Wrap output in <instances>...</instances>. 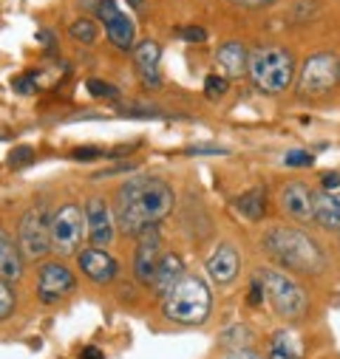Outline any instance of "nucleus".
<instances>
[{
	"instance_id": "f257e3e1",
	"label": "nucleus",
	"mask_w": 340,
	"mask_h": 359,
	"mask_svg": "<svg viewBox=\"0 0 340 359\" xmlns=\"http://www.w3.org/2000/svg\"><path fill=\"white\" fill-rule=\"evenodd\" d=\"M174 210V190L162 178H131L117 190V224L125 235H139Z\"/></svg>"
},
{
	"instance_id": "f03ea898",
	"label": "nucleus",
	"mask_w": 340,
	"mask_h": 359,
	"mask_svg": "<svg viewBox=\"0 0 340 359\" xmlns=\"http://www.w3.org/2000/svg\"><path fill=\"white\" fill-rule=\"evenodd\" d=\"M264 249L289 272H301V275H320L326 269V255L320 249V243L301 232V229H289V226H275L264 235Z\"/></svg>"
},
{
	"instance_id": "7ed1b4c3",
	"label": "nucleus",
	"mask_w": 340,
	"mask_h": 359,
	"mask_svg": "<svg viewBox=\"0 0 340 359\" xmlns=\"http://www.w3.org/2000/svg\"><path fill=\"white\" fill-rule=\"evenodd\" d=\"M247 74L261 94H281L295 79V57L284 46H261L249 54Z\"/></svg>"
},
{
	"instance_id": "20e7f679",
	"label": "nucleus",
	"mask_w": 340,
	"mask_h": 359,
	"mask_svg": "<svg viewBox=\"0 0 340 359\" xmlns=\"http://www.w3.org/2000/svg\"><path fill=\"white\" fill-rule=\"evenodd\" d=\"M210 306H213L210 289L196 275H185L164 294V317L179 325H202L210 317Z\"/></svg>"
},
{
	"instance_id": "39448f33",
	"label": "nucleus",
	"mask_w": 340,
	"mask_h": 359,
	"mask_svg": "<svg viewBox=\"0 0 340 359\" xmlns=\"http://www.w3.org/2000/svg\"><path fill=\"white\" fill-rule=\"evenodd\" d=\"M259 280H261L264 294H267V300L278 317L298 320L306 311V294L287 272H281V269H261Z\"/></svg>"
},
{
	"instance_id": "423d86ee",
	"label": "nucleus",
	"mask_w": 340,
	"mask_h": 359,
	"mask_svg": "<svg viewBox=\"0 0 340 359\" xmlns=\"http://www.w3.org/2000/svg\"><path fill=\"white\" fill-rule=\"evenodd\" d=\"M340 82V60L332 51H318L306 57L298 74V91L306 100H320Z\"/></svg>"
},
{
	"instance_id": "0eeeda50",
	"label": "nucleus",
	"mask_w": 340,
	"mask_h": 359,
	"mask_svg": "<svg viewBox=\"0 0 340 359\" xmlns=\"http://www.w3.org/2000/svg\"><path fill=\"white\" fill-rule=\"evenodd\" d=\"M85 232H89V221H85V210L77 204H65L51 215V249L57 255H74Z\"/></svg>"
},
{
	"instance_id": "6e6552de",
	"label": "nucleus",
	"mask_w": 340,
	"mask_h": 359,
	"mask_svg": "<svg viewBox=\"0 0 340 359\" xmlns=\"http://www.w3.org/2000/svg\"><path fill=\"white\" fill-rule=\"evenodd\" d=\"M20 252L23 257H43L51 249V215L46 204L26 210L20 218Z\"/></svg>"
},
{
	"instance_id": "1a4fd4ad",
	"label": "nucleus",
	"mask_w": 340,
	"mask_h": 359,
	"mask_svg": "<svg viewBox=\"0 0 340 359\" xmlns=\"http://www.w3.org/2000/svg\"><path fill=\"white\" fill-rule=\"evenodd\" d=\"M139 246H136V257H133V275L139 283H153L156 278V266L162 260V241H159V229L156 224L145 226L139 235Z\"/></svg>"
},
{
	"instance_id": "9d476101",
	"label": "nucleus",
	"mask_w": 340,
	"mask_h": 359,
	"mask_svg": "<svg viewBox=\"0 0 340 359\" xmlns=\"http://www.w3.org/2000/svg\"><path fill=\"white\" fill-rule=\"evenodd\" d=\"M74 292V275L68 272V269L63 263H43L40 266V272H37V294L43 303H57L63 297H68Z\"/></svg>"
},
{
	"instance_id": "9b49d317",
	"label": "nucleus",
	"mask_w": 340,
	"mask_h": 359,
	"mask_svg": "<svg viewBox=\"0 0 340 359\" xmlns=\"http://www.w3.org/2000/svg\"><path fill=\"white\" fill-rule=\"evenodd\" d=\"M97 12H100V20H103V26L108 32V40L122 51L133 48V23H131V18H125L119 12L117 0H100Z\"/></svg>"
},
{
	"instance_id": "f8f14e48",
	"label": "nucleus",
	"mask_w": 340,
	"mask_h": 359,
	"mask_svg": "<svg viewBox=\"0 0 340 359\" xmlns=\"http://www.w3.org/2000/svg\"><path fill=\"white\" fill-rule=\"evenodd\" d=\"M281 210L295 218V221H312L315 218V193L303 184V182H289L284 184L281 196H278Z\"/></svg>"
},
{
	"instance_id": "ddd939ff",
	"label": "nucleus",
	"mask_w": 340,
	"mask_h": 359,
	"mask_svg": "<svg viewBox=\"0 0 340 359\" xmlns=\"http://www.w3.org/2000/svg\"><path fill=\"white\" fill-rule=\"evenodd\" d=\"M79 260V269H82V275L94 280V283H111L117 278V260L105 252V249H97V246H89V249H82L77 255Z\"/></svg>"
},
{
	"instance_id": "4468645a",
	"label": "nucleus",
	"mask_w": 340,
	"mask_h": 359,
	"mask_svg": "<svg viewBox=\"0 0 340 359\" xmlns=\"http://www.w3.org/2000/svg\"><path fill=\"white\" fill-rule=\"evenodd\" d=\"M85 221H89V238H91V243L97 249L111 243L114 218H111V210H108L105 198H91L89 204H85Z\"/></svg>"
},
{
	"instance_id": "2eb2a0df",
	"label": "nucleus",
	"mask_w": 340,
	"mask_h": 359,
	"mask_svg": "<svg viewBox=\"0 0 340 359\" xmlns=\"http://www.w3.org/2000/svg\"><path fill=\"white\" fill-rule=\"evenodd\" d=\"M238 269H241V255L230 243L216 246V252L207 257V275H210L213 283H230V280H235Z\"/></svg>"
},
{
	"instance_id": "dca6fc26",
	"label": "nucleus",
	"mask_w": 340,
	"mask_h": 359,
	"mask_svg": "<svg viewBox=\"0 0 340 359\" xmlns=\"http://www.w3.org/2000/svg\"><path fill=\"white\" fill-rule=\"evenodd\" d=\"M159 57L162 48L156 40H142L133 46V65L148 88H159Z\"/></svg>"
},
{
	"instance_id": "f3484780",
	"label": "nucleus",
	"mask_w": 340,
	"mask_h": 359,
	"mask_svg": "<svg viewBox=\"0 0 340 359\" xmlns=\"http://www.w3.org/2000/svg\"><path fill=\"white\" fill-rule=\"evenodd\" d=\"M216 60L224 71V76H244L247 68H249V51L241 40H227L218 46L216 51Z\"/></svg>"
},
{
	"instance_id": "a211bd4d",
	"label": "nucleus",
	"mask_w": 340,
	"mask_h": 359,
	"mask_svg": "<svg viewBox=\"0 0 340 359\" xmlns=\"http://www.w3.org/2000/svg\"><path fill=\"white\" fill-rule=\"evenodd\" d=\"M182 278H185V263H182V257L174 255V252L162 255V260H159V266H156V278H153L156 294H167Z\"/></svg>"
},
{
	"instance_id": "6ab92c4d",
	"label": "nucleus",
	"mask_w": 340,
	"mask_h": 359,
	"mask_svg": "<svg viewBox=\"0 0 340 359\" xmlns=\"http://www.w3.org/2000/svg\"><path fill=\"white\" fill-rule=\"evenodd\" d=\"M20 275H23V252H20V243H15L9 232L0 229V278H4V280H15Z\"/></svg>"
},
{
	"instance_id": "aec40b11",
	"label": "nucleus",
	"mask_w": 340,
	"mask_h": 359,
	"mask_svg": "<svg viewBox=\"0 0 340 359\" xmlns=\"http://www.w3.org/2000/svg\"><path fill=\"white\" fill-rule=\"evenodd\" d=\"M315 221L323 229H340V190L315 193Z\"/></svg>"
},
{
	"instance_id": "412c9836",
	"label": "nucleus",
	"mask_w": 340,
	"mask_h": 359,
	"mask_svg": "<svg viewBox=\"0 0 340 359\" xmlns=\"http://www.w3.org/2000/svg\"><path fill=\"white\" fill-rule=\"evenodd\" d=\"M233 207H235L247 221H261L264 212H267V190H264V187H252V190L241 193V196L233 201Z\"/></svg>"
},
{
	"instance_id": "4be33fe9",
	"label": "nucleus",
	"mask_w": 340,
	"mask_h": 359,
	"mask_svg": "<svg viewBox=\"0 0 340 359\" xmlns=\"http://www.w3.org/2000/svg\"><path fill=\"white\" fill-rule=\"evenodd\" d=\"M270 359H301V351H298V345L292 342V334H287V331L273 334Z\"/></svg>"
},
{
	"instance_id": "5701e85b",
	"label": "nucleus",
	"mask_w": 340,
	"mask_h": 359,
	"mask_svg": "<svg viewBox=\"0 0 340 359\" xmlns=\"http://www.w3.org/2000/svg\"><path fill=\"white\" fill-rule=\"evenodd\" d=\"M68 34H71L74 40L85 43V46H91V43L97 40V26H94L91 20H74L71 29H68Z\"/></svg>"
},
{
	"instance_id": "b1692460",
	"label": "nucleus",
	"mask_w": 340,
	"mask_h": 359,
	"mask_svg": "<svg viewBox=\"0 0 340 359\" xmlns=\"http://www.w3.org/2000/svg\"><path fill=\"white\" fill-rule=\"evenodd\" d=\"M227 91H230V88H227V76L210 74V76L204 79V97H207V100H221Z\"/></svg>"
},
{
	"instance_id": "393cba45",
	"label": "nucleus",
	"mask_w": 340,
	"mask_h": 359,
	"mask_svg": "<svg viewBox=\"0 0 340 359\" xmlns=\"http://www.w3.org/2000/svg\"><path fill=\"white\" fill-rule=\"evenodd\" d=\"M12 309H15V294H12L9 283L0 278V323H4V320L12 314Z\"/></svg>"
},
{
	"instance_id": "a878e982",
	"label": "nucleus",
	"mask_w": 340,
	"mask_h": 359,
	"mask_svg": "<svg viewBox=\"0 0 340 359\" xmlns=\"http://www.w3.org/2000/svg\"><path fill=\"white\" fill-rule=\"evenodd\" d=\"M284 164L287 167H312L315 164V156L309 150H289L284 156Z\"/></svg>"
},
{
	"instance_id": "bb28decb",
	"label": "nucleus",
	"mask_w": 340,
	"mask_h": 359,
	"mask_svg": "<svg viewBox=\"0 0 340 359\" xmlns=\"http://www.w3.org/2000/svg\"><path fill=\"white\" fill-rule=\"evenodd\" d=\"M89 91H91V97H105V100H117L119 97L117 88L103 82V79H89Z\"/></svg>"
},
{
	"instance_id": "cd10ccee",
	"label": "nucleus",
	"mask_w": 340,
	"mask_h": 359,
	"mask_svg": "<svg viewBox=\"0 0 340 359\" xmlns=\"http://www.w3.org/2000/svg\"><path fill=\"white\" fill-rule=\"evenodd\" d=\"M29 161H34V150H32L29 144L15 147L12 156H9V167H12V170H18V167H23V164H29Z\"/></svg>"
},
{
	"instance_id": "c85d7f7f",
	"label": "nucleus",
	"mask_w": 340,
	"mask_h": 359,
	"mask_svg": "<svg viewBox=\"0 0 340 359\" xmlns=\"http://www.w3.org/2000/svg\"><path fill=\"white\" fill-rule=\"evenodd\" d=\"M15 91H18V94H34V91H37V79H34V74H23V76H18V79H15Z\"/></svg>"
},
{
	"instance_id": "c756f323",
	"label": "nucleus",
	"mask_w": 340,
	"mask_h": 359,
	"mask_svg": "<svg viewBox=\"0 0 340 359\" xmlns=\"http://www.w3.org/2000/svg\"><path fill=\"white\" fill-rule=\"evenodd\" d=\"M179 37L188 40V43H204L207 40V32L202 26H188V29H179Z\"/></svg>"
},
{
	"instance_id": "7c9ffc66",
	"label": "nucleus",
	"mask_w": 340,
	"mask_h": 359,
	"mask_svg": "<svg viewBox=\"0 0 340 359\" xmlns=\"http://www.w3.org/2000/svg\"><path fill=\"white\" fill-rule=\"evenodd\" d=\"M100 156H103L100 147H77V150L71 153V158H77V161H94V158H100Z\"/></svg>"
},
{
	"instance_id": "2f4dec72",
	"label": "nucleus",
	"mask_w": 340,
	"mask_h": 359,
	"mask_svg": "<svg viewBox=\"0 0 340 359\" xmlns=\"http://www.w3.org/2000/svg\"><path fill=\"white\" fill-rule=\"evenodd\" d=\"M320 190H340V172L337 170L320 175Z\"/></svg>"
},
{
	"instance_id": "473e14b6",
	"label": "nucleus",
	"mask_w": 340,
	"mask_h": 359,
	"mask_svg": "<svg viewBox=\"0 0 340 359\" xmlns=\"http://www.w3.org/2000/svg\"><path fill=\"white\" fill-rule=\"evenodd\" d=\"M264 297H267V294H264V286H261V280H259V278H255V280H252V286H249V297H247V303H249V306H259Z\"/></svg>"
},
{
	"instance_id": "72a5a7b5",
	"label": "nucleus",
	"mask_w": 340,
	"mask_h": 359,
	"mask_svg": "<svg viewBox=\"0 0 340 359\" xmlns=\"http://www.w3.org/2000/svg\"><path fill=\"white\" fill-rule=\"evenodd\" d=\"M235 6H244V9H264V6H273L278 0H230Z\"/></svg>"
},
{
	"instance_id": "f704fd0d",
	"label": "nucleus",
	"mask_w": 340,
	"mask_h": 359,
	"mask_svg": "<svg viewBox=\"0 0 340 359\" xmlns=\"http://www.w3.org/2000/svg\"><path fill=\"white\" fill-rule=\"evenodd\" d=\"M224 359H261L259 353H252V351H233L230 356H224Z\"/></svg>"
},
{
	"instance_id": "c9c22d12",
	"label": "nucleus",
	"mask_w": 340,
	"mask_h": 359,
	"mask_svg": "<svg viewBox=\"0 0 340 359\" xmlns=\"http://www.w3.org/2000/svg\"><path fill=\"white\" fill-rule=\"evenodd\" d=\"M82 359H103V351L89 345V348H82Z\"/></svg>"
},
{
	"instance_id": "e433bc0d",
	"label": "nucleus",
	"mask_w": 340,
	"mask_h": 359,
	"mask_svg": "<svg viewBox=\"0 0 340 359\" xmlns=\"http://www.w3.org/2000/svg\"><path fill=\"white\" fill-rule=\"evenodd\" d=\"M128 4H131V6H133V9H136V12H139V9H142V0H128Z\"/></svg>"
},
{
	"instance_id": "4c0bfd02",
	"label": "nucleus",
	"mask_w": 340,
	"mask_h": 359,
	"mask_svg": "<svg viewBox=\"0 0 340 359\" xmlns=\"http://www.w3.org/2000/svg\"><path fill=\"white\" fill-rule=\"evenodd\" d=\"M337 241H340V229H337Z\"/></svg>"
}]
</instances>
